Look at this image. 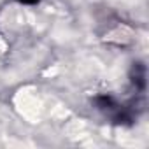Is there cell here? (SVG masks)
<instances>
[{
    "label": "cell",
    "instance_id": "6da1fadb",
    "mask_svg": "<svg viewBox=\"0 0 149 149\" xmlns=\"http://www.w3.org/2000/svg\"><path fill=\"white\" fill-rule=\"evenodd\" d=\"M19 2H21V4H37L39 0H19Z\"/></svg>",
    "mask_w": 149,
    "mask_h": 149
}]
</instances>
